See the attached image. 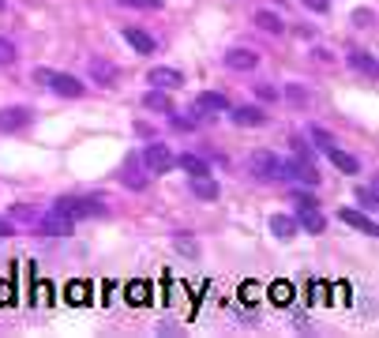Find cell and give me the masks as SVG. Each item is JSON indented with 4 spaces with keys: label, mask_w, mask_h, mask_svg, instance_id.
I'll list each match as a JSON object with an SVG mask.
<instances>
[{
    "label": "cell",
    "mask_w": 379,
    "mask_h": 338,
    "mask_svg": "<svg viewBox=\"0 0 379 338\" xmlns=\"http://www.w3.org/2000/svg\"><path fill=\"white\" fill-rule=\"evenodd\" d=\"M53 211L72 218V222H83V218H94V214H105V207L98 200H86V195H60L53 203Z\"/></svg>",
    "instance_id": "6da1fadb"
},
{
    "label": "cell",
    "mask_w": 379,
    "mask_h": 338,
    "mask_svg": "<svg viewBox=\"0 0 379 338\" xmlns=\"http://www.w3.org/2000/svg\"><path fill=\"white\" fill-rule=\"evenodd\" d=\"M248 169H252V177H259V181H286V169H281V158L274 150H255V155L248 158Z\"/></svg>",
    "instance_id": "7a4b0ae2"
},
{
    "label": "cell",
    "mask_w": 379,
    "mask_h": 338,
    "mask_svg": "<svg viewBox=\"0 0 379 338\" xmlns=\"http://www.w3.org/2000/svg\"><path fill=\"white\" fill-rule=\"evenodd\" d=\"M281 169H286V177H293V181L319 184V169L312 166V155H308V150H297V158H293V162H281Z\"/></svg>",
    "instance_id": "3957f363"
},
{
    "label": "cell",
    "mask_w": 379,
    "mask_h": 338,
    "mask_svg": "<svg viewBox=\"0 0 379 338\" xmlns=\"http://www.w3.org/2000/svg\"><path fill=\"white\" fill-rule=\"evenodd\" d=\"M139 162L147 166V173H158V177H161V173H169V169H177V166H173V155H169L166 143H150L143 155H139Z\"/></svg>",
    "instance_id": "277c9868"
},
{
    "label": "cell",
    "mask_w": 379,
    "mask_h": 338,
    "mask_svg": "<svg viewBox=\"0 0 379 338\" xmlns=\"http://www.w3.org/2000/svg\"><path fill=\"white\" fill-rule=\"evenodd\" d=\"M30 121H34V109H27V105L0 109V132H23Z\"/></svg>",
    "instance_id": "5b68a950"
},
{
    "label": "cell",
    "mask_w": 379,
    "mask_h": 338,
    "mask_svg": "<svg viewBox=\"0 0 379 338\" xmlns=\"http://www.w3.org/2000/svg\"><path fill=\"white\" fill-rule=\"evenodd\" d=\"M75 230V222L72 218H64L57 211H49V214H38V233H46V237H68Z\"/></svg>",
    "instance_id": "8992f818"
},
{
    "label": "cell",
    "mask_w": 379,
    "mask_h": 338,
    "mask_svg": "<svg viewBox=\"0 0 379 338\" xmlns=\"http://www.w3.org/2000/svg\"><path fill=\"white\" fill-rule=\"evenodd\" d=\"M49 86H53V94H60V98H83L86 94V86L75 79V75H57V72H49Z\"/></svg>",
    "instance_id": "52a82bcc"
},
{
    "label": "cell",
    "mask_w": 379,
    "mask_h": 338,
    "mask_svg": "<svg viewBox=\"0 0 379 338\" xmlns=\"http://www.w3.org/2000/svg\"><path fill=\"white\" fill-rule=\"evenodd\" d=\"M297 230L323 233V230H327V218L319 214V207H305V203H297Z\"/></svg>",
    "instance_id": "ba28073f"
},
{
    "label": "cell",
    "mask_w": 379,
    "mask_h": 338,
    "mask_svg": "<svg viewBox=\"0 0 379 338\" xmlns=\"http://www.w3.org/2000/svg\"><path fill=\"white\" fill-rule=\"evenodd\" d=\"M147 79H150V86H158V91H177V86H184V72H177V68H150Z\"/></svg>",
    "instance_id": "9c48e42d"
},
{
    "label": "cell",
    "mask_w": 379,
    "mask_h": 338,
    "mask_svg": "<svg viewBox=\"0 0 379 338\" xmlns=\"http://www.w3.org/2000/svg\"><path fill=\"white\" fill-rule=\"evenodd\" d=\"M338 218H342L345 226H353V230L368 233V237H375V233H379V226H375V222H372V218H368L364 211H353V207H342V211H338Z\"/></svg>",
    "instance_id": "30bf717a"
},
{
    "label": "cell",
    "mask_w": 379,
    "mask_h": 338,
    "mask_svg": "<svg viewBox=\"0 0 379 338\" xmlns=\"http://www.w3.org/2000/svg\"><path fill=\"white\" fill-rule=\"evenodd\" d=\"M143 162H139V155H132L124 162V169H121V181L128 184V188H135V192H143L147 188V169H139Z\"/></svg>",
    "instance_id": "8fae6325"
},
{
    "label": "cell",
    "mask_w": 379,
    "mask_h": 338,
    "mask_svg": "<svg viewBox=\"0 0 379 338\" xmlns=\"http://www.w3.org/2000/svg\"><path fill=\"white\" fill-rule=\"evenodd\" d=\"M230 121L237 128H255V124H263L267 121V113L259 105H241V109H230Z\"/></svg>",
    "instance_id": "7c38bea8"
},
{
    "label": "cell",
    "mask_w": 379,
    "mask_h": 338,
    "mask_svg": "<svg viewBox=\"0 0 379 338\" xmlns=\"http://www.w3.org/2000/svg\"><path fill=\"white\" fill-rule=\"evenodd\" d=\"M124 41L132 46L135 53H143V57H150L158 46H154V38L147 34V30H139V27H124Z\"/></svg>",
    "instance_id": "4fadbf2b"
},
{
    "label": "cell",
    "mask_w": 379,
    "mask_h": 338,
    "mask_svg": "<svg viewBox=\"0 0 379 338\" xmlns=\"http://www.w3.org/2000/svg\"><path fill=\"white\" fill-rule=\"evenodd\" d=\"M196 109L203 117H211V113H225L230 109V102H225V94H218V91H203L199 98H196Z\"/></svg>",
    "instance_id": "5bb4252c"
},
{
    "label": "cell",
    "mask_w": 379,
    "mask_h": 338,
    "mask_svg": "<svg viewBox=\"0 0 379 338\" xmlns=\"http://www.w3.org/2000/svg\"><path fill=\"white\" fill-rule=\"evenodd\" d=\"M225 64H230L233 72H252V68H255V53L233 46V49H225Z\"/></svg>",
    "instance_id": "9a60e30c"
},
{
    "label": "cell",
    "mask_w": 379,
    "mask_h": 338,
    "mask_svg": "<svg viewBox=\"0 0 379 338\" xmlns=\"http://www.w3.org/2000/svg\"><path fill=\"white\" fill-rule=\"evenodd\" d=\"M323 155H327V158H331L342 173H350V177H353V173H361V162H357V158L350 155V150H342V147H327Z\"/></svg>",
    "instance_id": "2e32d148"
},
{
    "label": "cell",
    "mask_w": 379,
    "mask_h": 338,
    "mask_svg": "<svg viewBox=\"0 0 379 338\" xmlns=\"http://www.w3.org/2000/svg\"><path fill=\"white\" fill-rule=\"evenodd\" d=\"M173 166L184 169L188 177H207V173H211V166H207L199 155H180V158H173Z\"/></svg>",
    "instance_id": "e0dca14e"
},
{
    "label": "cell",
    "mask_w": 379,
    "mask_h": 338,
    "mask_svg": "<svg viewBox=\"0 0 379 338\" xmlns=\"http://www.w3.org/2000/svg\"><path fill=\"white\" fill-rule=\"evenodd\" d=\"M270 233H274L278 241H293V237H297V218L274 214V218H270Z\"/></svg>",
    "instance_id": "ac0fdd59"
},
{
    "label": "cell",
    "mask_w": 379,
    "mask_h": 338,
    "mask_svg": "<svg viewBox=\"0 0 379 338\" xmlns=\"http://www.w3.org/2000/svg\"><path fill=\"white\" fill-rule=\"evenodd\" d=\"M192 195L203 203H214L218 200V184H214L211 177H192Z\"/></svg>",
    "instance_id": "d6986e66"
},
{
    "label": "cell",
    "mask_w": 379,
    "mask_h": 338,
    "mask_svg": "<svg viewBox=\"0 0 379 338\" xmlns=\"http://www.w3.org/2000/svg\"><path fill=\"white\" fill-rule=\"evenodd\" d=\"M143 105H147V109H154V113H173L169 94H166V91H158V86H150V91L143 94Z\"/></svg>",
    "instance_id": "ffe728a7"
},
{
    "label": "cell",
    "mask_w": 379,
    "mask_h": 338,
    "mask_svg": "<svg viewBox=\"0 0 379 338\" xmlns=\"http://www.w3.org/2000/svg\"><path fill=\"white\" fill-rule=\"evenodd\" d=\"M255 23H259V30H267V34H281L286 30V23H281V15H274V12H255Z\"/></svg>",
    "instance_id": "44dd1931"
},
{
    "label": "cell",
    "mask_w": 379,
    "mask_h": 338,
    "mask_svg": "<svg viewBox=\"0 0 379 338\" xmlns=\"http://www.w3.org/2000/svg\"><path fill=\"white\" fill-rule=\"evenodd\" d=\"M350 64H353L357 72H364L368 79H372V75H375V60L368 57V53H357V49H353V53H350Z\"/></svg>",
    "instance_id": "7402d4cb"
},
{
    "label": "cell",
    "mask_w": 379,
    "mask_h": 338,
    "mask_svg": "<svg viewBox=\"0 0 379 338\" xmlns=\"http://www.w3.org/2000/svg\"><path fill=\"white\" fill-rule=\"evenodd\" d=\"M91 75H94L102 86H109L117 72H113V64H105V60H91Z\"/></svg>",
    "instance_id": "603a6c76"
},
{
    "label": "cell",
    "mask_w": 379,
    "mask_h": 338,
    "mask_svg": "<svg viewBox=\"0 0 379 338\" xmlns=\"http://www.w3.org/2000/svg\"><path fill=\"white\" fill-rule=\"evenodd\" d=\"M12 60H15V46L8 38H0V68H8Z\"/></svg>",
    "instance_id": "cb8c5ba5"
},
{
    "label": "cell",
    "mask_w": 379,
    "mask_h": 338,
    "mask_svg": "<svg viewBox=\"0 0 379 338\" xmlns=\"http://www.w3.org/2000/svg\"><path fill=\"white\" fill-rule=\"evenodd\" d=\"M357 200H361V207H368V211H375V188H364V184H361V188H357Z\"/></svg>",
    "instance_id": "d4e9b609"
},
{
    "label": "cell",
    "mask_w": 379,
    "mask_h": 338,
    "mask_svg": "<svg viewBox=\"0 0 379 338\" xmlns=\"http://www.w3.org/2000/svg\"><path fill=\"white\" fill-rule=\"evenodd\" d=\"M353 23H357V27H372V23H375V12H372V8H357V12H353Z\"/></svg>",
    "instance_id": "484cf974"
},
{
    "label": "cell",
    "mask_w": 379,
    "mask_h": 338,
    "mask_svg": "<svg viewBox=\"0 0 379 338\" xmlns=\"http://www.w3.org/2000/svg\"><path fill=\"white\" fill-rule=\"evenodd\" d=\"M286 94H289V102H293V105H305L308 102V91H305V86H297V83H289Z\"/></svg>",
    "instance_id": "4316f807"
},
{
    "label": "cell",
    "mask_w": 379,
    "mask_h": 338,
    "mask_svg": "<svg viewBox=\"0 0 379 338\" xmlns=\"http://www.w3.org/2000/svg\"><path fill=\"white\" fill-rule=\"evenodd\" d=\"M312 139H316V147H319V150H327V147H334V139H331L327 132H323V128H312Z\"/></svg>",
    "instance_id": "83f0119b"
},
{
    "label": "cell",
    "mask_w": 379,
    "mask_h": 338,
    "mask_svg": "<svg viewBox=\"0 0 379 338\" xmlns=\"http://www.w3.org/2000/svg\"><path fill=\"white\" fill-rule=\"evenodd\" d=\"M173 128H177V132H192L196 121H192V117H173Z\"/></svg>",
    "instance_id": "f1b7e54d"
},
{
    "label": "cell",
    "mask_w": 379,
    "mask_h": 338,
    "mask_svg": "<svg viewBox=\"0 0 379 338\" xmlns=\"http://www.w3.org/2000/svg\"><path fill=\"white\" fill-rule=\"evenodd\" d=\"M143 290H147L143 282H135V286H128V297H132L135 304H139V301H147V293H143Z\"/></svg>",
    "instance_id": "f546056e"
},
{
    "label": "cell",
    "mask_w": 379,
    "mask_h": 338,
    "mask_svg": "<svg viewBox=\"0 0 379 338\" xmlns=\"http://www.w3.org/2000/svg\"><path fill=\"white\" fill-rule=\"evenodd\" d=\"M12 214H15V218H27V222H38V211H30V207H15Z\"/></svg>",
    "instance_id": "4dcf8cb0"
},
{
    "label": "cell",
    "mask_w": 379,
    "mask_h": 338,
    "mask_svg": "<svg viewBox=\"0 0 379 338\" xmlns=\"http://www.w3.org/2000/svg\"><path fill=\"white\" fill-rule=\"evenodd\" d=\"M293 203H305V207H316L319 200H316V195H312V192H297V195H293Z\"/></svg>",
    "instance_id": "1f68e13d"
},
{
    "label": "cell",
    "mask_w": 379,
    "mask_h": 338,
    "mask_svg": "<svg viewBox=\"0 0 379 338\" xmlns=\"http://www.w3.org/2000/svg\"><path fill=\"white\" fill-rule=\"evenodd\" d=\"M305 8H312V12H327V0H300Z\"/></svg>",
    "instance_id": "d6a6232c"
},
{
    "label": "cell",
    "mask_w": 379,
    "mask_h": 338,
    "mask_svg": "<svg viewBox=\"0 0 379 338\" xmlns=\"http://www.w3.org/2000/svg\"><path fill=\"white\" fill-rule=\"evenodd\" d=\"M173 245H177V248H180V252H188V256H196V245H192V241H184V237H177V241H173Z\"/></svg>",
    "instance_id": "836d02e7"
},
{
    "label": "cell",
    "mask_w": 379,
    "mask_h": 338,
    "mask_svg": "<svg viewBox=\"0 0 379 338\" xmlns=\"http://www.w3.org/2000/svg\"><path fill=\"white\" fill-rule=\"evenodd\" d=\"M12 233H15L12 218H0V237H12Z\"/></svg>",
    "instance_id": "e575fe53"
},
{
    "label": "cell",
    "mask_w": 379,
    "mask_h": 338,
    "mask_svg": "<svg viewBox=\"0 0 379 338\" xmlns=\"http://www.w3.org/2000/svg\"><path fill=\"white\" fill-rule=\"evenodd\" d=\"M274 301H289V286H274V293H270Z\"/></svg>",
    "instance_id": "d590c367"
},
{
    "label": "cell",
    "mask_w": 379,
    "mask_h": 338,
    "mask_svg": "<svg viewBox=\"0 0 379 338\" xmlns=\"http://www.w3.org/2000/svg\"><path fill=\"white\" fill-rule=\"evenodd\" d=\"M143 4H154V8H158V4H161V0H143Z\"/></svg>",
    "instance_id": "8d00e7d4"
},
{
    "label": "cell",
    "mask_w": 379,
    "mask_h": 338,
    "mask_svg": "<svg viewBox=\"0 0 379 338\" xmlns=\"http://www.w3.org/2000/svg\"><path fill=\"white\" fill-rule=\"evenodd\" d=\"M0 12H4V0H0Z\"/></svg>",
    "instance_id": "74e56055"
}]
</instances>
